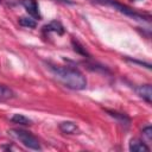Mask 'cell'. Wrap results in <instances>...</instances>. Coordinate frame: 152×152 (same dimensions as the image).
Wrapping results in <instances>:
<instances>
[{"mask_svg":"<svg viewBox=\"0 0 152 152\" xmlns=\"http://www.w3.org/2000/svg\"><path fill=\"white\" fill-rule=\"evenodd\" d=\"M50 71L57 81H59L64 87L72 90H83L87 87L86 76L76 68L71 66H61V65H50Z\"/></svg>","mask_w":152,"mask_h":152,"instance_id":"obj_1","label":"cell"},{"mask_svg":"<svg viewBox=\"0 0 152 152\" xmlns=\"http://www.w3.org/2000/svg\"><path fill=\"white\" fill-rule=\"evenodd\" d=\"M95 4H99V5H104V6H109V7H113L114 10H116L118 12L122 13L126 17H129L134 20H139V21H150L151 17L147 15V14H144V13H139L134 10H132L131 7L116 1V0H91Z\"/></svg>","mask_w":152,"mask_h":152,"instance_id":"obj_2","label":"cell"},{"mask_svg":"<svg viewBox=\"0 0 152 152\" xmlns=\"http://www.w3.org/2000/svg\"><path fill=\"white\" fill-rule=\"evenodd\" d=\"M8 133L15 138L18 141H20V144H23L25 147L30 148V150H34V151H40L42 146L39 140L28 131L21 129V128H11L8 131Z\"/></svg>","mask_w":152,"mask_h":152,"instance_id":"obj_3","label":"cell"},{"mask_svg":"<svg viewBox=\"0 0 152 152\" xmlns=\"http://www.w3.org/2000/svg\"><path fill=\"white\" fill-rule=\"evenodd\" d=\"M21 5L24 6V8L26 10V12L28 13V15L31 18H33L34 20H37V19L40 20L42 19L37 0H21Z\"/></svg>","mask_w":152,"mask_h":152,"instance_id":"obj_4","label":"cell"},{"mask_svg":"<svg viewBox=\"0 0 152 152\" xmlns=\"http://www.w3.org/2000/svg\"><path fill=\"white\" fill-rule=\"evenodd\" d=\"M135 93L142 99L145 100L147 103H151V100H152V88H151V84H141V86H138L134 88Z\"/></svg>","mask_w":152,"mask_h":152,"instance_id":"obj_5","label":"cell"},{"mask_svg":"<svg viewBox=\"0 0 152 152\" xmlns=\"http://www.w3.org/2000/svg\"><path fill=\"white\" fill-rule=\"evenodd\" d=\"M43 31H44L45 33L55 32V33H57V34H59V36L64 34V32H65L64 26H63L59 21H57V20H52L51 23H49V24H46L45 26H43Z\"/></svg>","mask_w":152,"mask_h":152,"instance_id":"obj_6","label":"cell"},{"mask_svg":"<svg viewBox=\"0 0 152 152\" xmlns=\"http://www.w3.org/2000/svg\"><path fill=\"white\" fill-rule=\"evenodd\" d=\"M128 148L129 151L132 152H148L150 151V147L140 139H131L129 141V145H128Z\"/></svg>","mask_w":152,"mask_h":152,"instance_id":"obj_7","label":"cell"},{"mask_svg":"<svg viewBox=\"0 0 152 152\" xmlns=\"http://www.w3.org/2000/svg\"><path fill=\"white\" fill-rule=\"evenodd\" d=\"M58 127L64 134H75L78 132V126L74 121H63L58 125Z\"/></svg>","mask_w":152,"mask_h":152,"instance_id":"obj_8","label":"cell"},{"mask_svg":"<svg viewBox=\"0 0 152 152\" xmlns=\"http://www.w3.org/2000/svg\"><path fill=\"white\" fill-rule=\"evenodd\" d=\"M112 118H114V119H116L120 124H122V125H126L127 127L129 126V124H131V119L126 115V114H124V113H119V112H115V110H106Z\"/></svg>","mask_w":152,"mask_h":152,"instance_id":"obj_9","label":"cell"},{"mask_svg":"<svg viewBox=\"0 0 152 152\" xmlns=\"http://www.w3.org/2000/svg\"><path fill=\"white\" fill-rule=\"evenodd\" d=\"M15 96V93L7 86L5 84H0V101H6V100H11Z\"/></svg>","mask_w":152,"mask_h":152,"instance_id":"obj_10","label":"cell"},{"mask_svg":"<svg viewBox=\"0 0 152 152\" xmlns=\"http://www.w3.org/2000/svg\"><path fill=\"white\" fill-rule=\"evenodd\" d=\"M18 23H19L20 26L28 27V28H34L37 26V21L33 18H31V17H21L18 20Z\"/></svg>","mask_w":152,"mask_h":152,"instance_id":"obj_11","label":"cell"},{"mask_svg":"<svg viewBox=\"0 0 152 152\" xmlns=\"http://www.w3.org/2000/svg\"><path fill=\"white\" fill-rule=\"evenodd\" d=\"M11 121L13 124H19V125H31V122H32L28 118H26L23 114H14L11 118Z\"/></svg>","mask_w":152,"mask_h":152,"instance_id":"obj_12","label":"cell"},{"mask_svg":"<svg viewBox=\"0 0 152 152\" xmlns=\"http://www.w3.org/2000/svg\"><path fill=\"white\" fill-rule=\"evenodd\" d=\"M71 43H72L74 50H75L76 52H78L80 55H82V56H86V57H88V58L90 57V56H89V53L87 52L86 48H84V46H83L82 44H80V43H78L77 40H75V39H72V42H71Z\"/></svg>","mask_w":152,"mask_h":152,"instance_id":"obj_13","label":"cell"},{"mask_svg":"<svg viewBox=\"0 0 152 152\" xmlns=\"http://www.w3.org/2000/svg\"><path fill=\"white\" fill-rule=\"evenodd\" d=\"M141 133H142V137H145L147 140H151L152 139V127L150 125L146 126V127H144L142 131H141Z\"/></svg>","mask_w":152,"mask_h":152,"instance_id":"obj_14","label":"cell"},{"mask_svg":"<svg viewBox=\"0 0 152 152\" xmlns=\"http://www.w3.org/2000/svg\"><path fill=\"white\" fill-rule=\"evenodd\" d=\"M57 1L63 2V4H68V5H74V4H75V2H74V1H71V0H57Z\"/></svg>","mask_w":152,"mask_h":152,"instance_id":"obj_15","label":"cell"},{"mask_svg":"<svg viewBox=\"0 0 152 152\" xmlns=\"http://www.w3.org/2000/svg\"><path fill=\"white\" fill-rule=\"evenodd\" d=\"M132 1H134V0H132Z\"/></svg>","mask_w":152,"mask_h":152,"instance_id":"obj_16","label":"cell"}]
</instances>
